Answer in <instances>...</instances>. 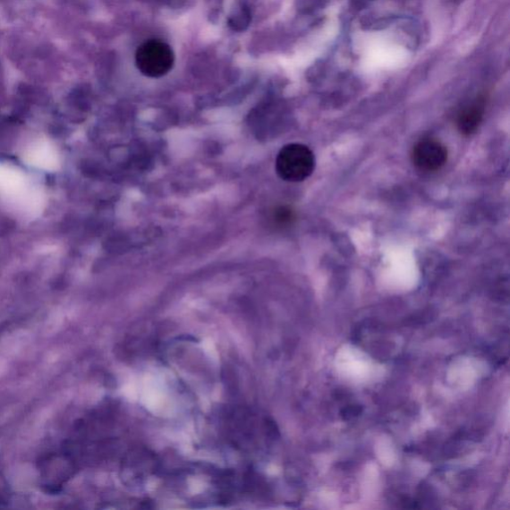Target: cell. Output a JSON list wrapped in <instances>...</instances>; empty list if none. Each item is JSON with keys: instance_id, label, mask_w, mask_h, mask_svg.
<instances>
[{"instance_id": "6da1fadb", "label": "cell", "mask_w": 510, "mask_h": 510, "mask_svg": "<svg viewBox=\"0 0 510 510\" xmlns=\"http://www.w3.org/2000/svg\"><path fill=\"white\" fill-rule=\"evenodd\" d=\"M315 168V157L311 149L302 144H288L280 149L276 170L280 179L299 183L310 178Z\"/></svg>"}, {"instance_id": "7a4b0ae2", "label": "cell", "mask_w": 510, "mask_h": 510, "mask_svg": "<svg viewBox=\"0 0 510 510\" xmlns=\"http://www.w3.org/2000/svg\"><path fill=\"white\" fill-rule=\"evenodd\" d=\"M135 61L139 72L143 75L149 78H161L173 69L174 55L169 44L153 39L139 47Z\"/></svg>"}, {"instance_id": "3957f363", "label": "cell", "mask_w": 510, "mask_h": 510, "mask_svg": "<svg viewBox=\"0 0 510 510\" xmlns=\"http://www.w3.org/2000/svg\"><path fill=\"white\" fill-rule=\"evenodd\" d=\"M412 161L421 171L436 172L447 161V149L439 140L426 138L412 148Z\"/></svg>"}, {"instance_id": "277c9868", "label": "cell", "mask_w": 510, "mask_h": 510, "mask_svg": "<svg viewBox=\"0 0 510 510\" xmlns=\"http://www.w3.org/2000/svg\"><path fill=\"white\" fill-rule=\"evenodd\" d=\"M483 113H485V104L481 101L473 103L459 114L456 121L457 129L465 136L476 133L482 121Z\"/></svg>"}, {"instance_id": "5b68a950", "label": "cell", "mask_w": 510, "mask_h": 510, "mask_svg": "<svg viewBox=\"0 0 510 510\" xmlns=\"http://www.w3.org/2000/svg\"><path fill=\"white\" fill-rule=\"evenodd\" d=\"M47 463L46 469H44L46 471L44 477H46L47 486L57 488L59 483L68 477L69 465L61 457H55V459L50 457Z\"/></svg>"}, {"instance_id": "8992f818", "label": "cell", "mask_w": 510, "mask_h": 510, "mask_svg": "<svg viewBox=\"0 0 510 510\" xmlns=\"http://www.w3.org/2000/svg\"><path fill=\"white\" fill-rule=\"evenodd\" d=\"M275 219L280 225H288L295 219V215L293 209L287 207H280L276 210Z\"/></svg>"}]
</instances>
